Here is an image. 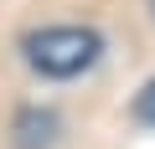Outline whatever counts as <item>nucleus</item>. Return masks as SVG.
Returning <instances> with one entry per match:
<instances>
[{"instance_id": "nucleus-1", "label": "nucleus", "mask_w": 155, "mask_h": 149, "mask_svg": "<svg viewBox=\"0 0 155 149\" xmlns=\"http://www.w3.org/2000/svg\"><path fill=\"white\" fill-rule=\"evenodd\" d=\"M98 51H104V41L88 26H47V31L26 36V62L47 77H78L98 62Z\"/></svg>"}, {"instance_id": "nucleus-3", "label": "nucleus", "mask_w": 155, "mask_h": 149, "mask_svg": "<svg viewBox=\"0 0 155 149\" xmlns=\"http://www.w3.org/2000/svg\"><path fill=\"white\" fill-rule=\"evenodd\" d=\"M134 118H140V123H155V77L134 93Z\"/></svg>"}, {"instance_id": "nucleus-2", "label": "nucleus", "mask_w": 155, "mask_h": 149, "mask_svg": "<svg viewBox=\"0 0 155 149\" xmlns=\"http://www.w3.org/2000/svg\"><path fill=\"white\" fill-rule=\"evenodd\" d=\"M52 139H57V118H52V113L26 108V113L16 118V144H21V149H52Z\"/></svg>"}]
</instances>
